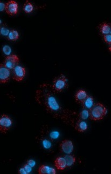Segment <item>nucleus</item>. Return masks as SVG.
Here are the masks:
<instances>
[{"label":"nucleus","mask_w":111,"mask_h":174,"mask_svg":"<svg viewBox=\"0 0 111 174\" xmlns=\"http://www.w3.org/2000/svg\"><path fill=\"white\" fill-rule=\"evenodd\" d=\"M55 93L50 84H44L40 85V89L36 91L35 99L53 117L61 119L66 124L74 127L76 119L75 116L77 114L74 111L63 108L55 97Z\"/></svg>","instance_id":"nucleus-1"},{"label":"nucleus","mask_w":111,"mask_h":174,"mask_svg":"<svg viewBox=\"0 0 111 174\" xmlns=\"http://www.w3.org/2000/svg\"><path fill=\"white\" fill-rule=\"evenodd\" d=\"M107 112L106 107L103 104L97 103L90 110V117L93 121H100L106 116Z\"/></svg>","instance_id":"nucleus-2"},{"label":"nucleus","mask_w":111,"mask_h":174,"mask_svg":"<svg viewBox=\"0 0 111 174\" xmlns=\"http://www.w3.org/2000/svg\"><path fill=\"white\" fill-rule=\"evenodd\" d=\"M69 86L68 79L65 76L61 74L56 77L53 81L52 85H51L52 89L55 93L61 92Z\"/></svg>","instance_id":"nucleus-3"},{"label":"nucleus","mask_w":111,"mask_h":174,"mask_svg":"<svg viewBox=\"0 0 111 174\" xmlns=\"http://www.w3.org/2000/svg\"><path fill=\"white\" fill-rule=\"evenodd\" d=\"M13 121L7 114H2L0 118V130L2 134H5L10 129Z\"/></svg>","instance_id":"nucleus-4"},{"label":"nucleus","mask_w":111,"mask_h":174,"mask_svg":"<svg viewBox=\"0 0 111 174\" xmlns=\"http://www.w3.org/2000/svg\"><path fill=\"white\" fill-rule=\"evenodd\" d=\"M19 61H20V59L18 56L15 54H11L10 56H7L5 58L3 64L7 68L11 70V69H13L16 66L18 65Z\"/></svg>","instance_id":"nucleus-5"},{"label":"nucleus","mask_w":111,"mask_h":174,"mask_svg":"<svg viewBox=\"0 0 111 174\" xmlns=\"http://www.w3.org/2000/svg\"><path fill=\"white\" fill-rule=\"evenodd\" d=\"M11 73L14 80L17 82H21L24 79L26 73V71L24 67L17 65L13 69H12Z\"/></svg>","instance_id":"nucleus-6"},{"label":"nucleus","mask_w":111,"mask_h":174,"mask_svg":"<svg viewBox=\"0 0 111 174\" xmlns=\"http://www.w3.org/2000/svg\"><path fill=\"white\" fill-rule=\"evenodd\" d=\"M11 76L10 69L7 68L3 63L0 65V82L1 84L6 83L9 80Z\"/></svg>","instance_id":"nucleus-7"},{"label":"nucleus","mask_w":111,"mask_h":174,"mask_svg":"<svg viewBox=\"0 0 111 174\" xmlns=\"http://www.w3.org/2000/svg\"><path fill=\"white\" fill-rule=\"evenodd\" d=\"M18 9L19 5L15 1L10 0L5 3V10L9 15H16L18 12Z\"/></svg>","instance_id":"nucleus-8"},{"label":"nucleus","mask_w":111,"mask_h":174,"mask_svg":"<svg viewBox=\"0 0 111 174\" xmlns=\"http://www.w3.org/2000/svg\"><path fill=\"white\" fill-rule=\"evenodd\" d=\"M60 148L63 153L70 155L74 150L73 143L70 140H64L60 144Z\"/></svg>","instance_id":"nucleus-9"},{"label":"nucleus","mask_w":111,"mask_h":174,"mask_svg":"<svg viewBox=\"0 0 111 174\" xmlns=\"http://www.w3.org/2000/svg\"><path fill=\"white\" fill-rule=\"evenodd\" d=\"M74 127L78 132H84L87 130L88 125L87 123L83 120L78 119L75 123Z\"/></svg>","instance_id":"nucleus-10"},{"label":"nucleus","mask_w":111,"mask_h":174,"mask_svg":"<svg viewBox=\"0 0 111 174\" xmlns=\"http://www.w3.org/2000/svg\"><path fill=\"white\" fill-rule=\"evenodd\" d=\"M54 164L56 168L59 170H63L67 167L65 158L62 157H59L56 158L54 162Z\"/></svg>","instance_id":"nucleus-11"},{"label":"nucleus","mask_w":111,"mask_h":174,"mask_svg":"<svg viewBox=\"0 0 111 174\" xmlns=\"http://www.w3.org/2000/svg\"><path fill=\"white\" fill-rule=\"evenodd\" d=\"M82 105L84 109L88 110L90 111L94 105L93 98L92 96L87 95V97L86 98V99L82 102Z\"/></svg>","instance_id":"nucleus-12"},{"label":"nucleus","mask_w":111,"mask_h":174,"mask_svg":"<svg viewBox=\"0 0 111 174\" xmlns=\"http://www.w3.org/2000/svg\"><path fill=\"white\" fill-rule=\"evenodd\" d=\"M87 93L83 90H78L75 95V99L78 103H82L87 97Z\"/></svg>","instance_id":"nucleus-13"},{"label":"nucleus","mask_w":111,"mask_h":174,"mask_svg":"<svg viewBox=\"0 0 111 174\" xmlns=\"http://www.w3.org/2000/svg\"><path fill=\"white\" fill-rule=\"evenodd\" d=\"M100 32L104 35L109 34L111 32V25L106 22H103L99 26Z\"/></svg>","instance_id":"nucleus-14"},{"label":"nucleus","mask_w":111,"mask_h":174,"mask_svg":"<svg viewBox=\"0 0 111 174\" xmlns=\"http://www.w3.org/2000/svg\"><path fill=\"white\" fill-rule=\"evenodd\" d=\"M64 158L66 161V166L67 167H70L72 166L76 161V158H75L74 156L68 155L64 157Z\"/></svg>","instance_id":"nucleus-15"},{"label":"nucleus","mask_w":111,"mask_h":174,"mask_svg":"<svg viewBox=\"0 0 111 174\" xmlns=\"http://www.w3.org/2000/svg\"><path fill=\"white\" fill-rule=\"evenodd\" d=\"M7 37L9 40L16 41L19 38V33L16 30L12 29V30L10 31V32H9Z\"/></svg>","instance_id":"nucleus-16"},{"label":"nucleus","mask_w":111,"mask_h":174,"mask_svg":"<svg viewBox=\"0 0 111 174\" xmlns=\"http://www.w3.org/2000/svg\"><path fill=\"white\" fill-rule=\"evenodd\" d=\"M90 117V111L88 110L84 109L78 114V118L82 120L87 119Z\"/></svg>","instance_id":"nucleus-17"},{"label":"nucleus","mask_w":111,"mask_h":174,"mask_svg":"<svg viewBox=\"0 0 111 174\" xmlns=\"http://www.w3.org/2000/svg\"><path fill=\"white\" fill-rule=\"evenodd\" d=\"M34 9V6L32 5V3L29 1H26V2L24 3L23 5V10L27 13H30Z\"/></svg>","instance_id":"nucleus-18"},{"label":"nucleus","mask_w":111,"mask_h":174,"mask_svg":"<svg viewBox=\"0 0 111 174\" xmlns=\"http://www.w3.org/2000/svg\"><path fill=\"white\" fill-rule=\"evenodd\" d=\"M50 168L47 166L43 165L39 168L38 172L40 174H49Z\"/></svg>","instance_id":"nucleus-19"},{"label":"nucleus","mask_w":111,"mask_h":174,"mask_svg":"<svg viewBox=\"0 0 111 174\" xmlns=\"http://www.w3.org/2000/svg\"><path fill=\"white\" fill-rule=\"evenodd\" d=\"M42 145L43 148L45 149H49L51 148V143L50 140L46 139H43L42 140Z\"/></svg>","instance_id":"nucleus-20"},{"label":"nucleus","mask_w":111,"mask_h":174,"mask_svg":"<svg viewBox=\"0 0 111 174\" xmlns=\"http://www.w3.org/2000/svg\"><path fill=\"white\" fill-rule=\"evenodd\" d=\"M0 32L1 35H2L3 36H5V37H8V34L10 32V31L7 28V27L4 26H1V29H0Z\"/></svg>","instance_id":"nucleus-21"},{"label":"nucleus","mask_w":111,"mask_h":174,"mask_svg":"<svg viewBox=\"0 0 111 174\" xmlns=\"http://www.w3.org/2000/svg\"><path fill=\"white\" fill-rule=\"evenodd\" d=\"M2 50L3 52L4 53L5 55H7L8 56L10 55V53H11V49L8 45L4 46L3 47Z\"/></svg>","instance_id":"nucleus-22"},{"label":"nucleus","mask_w":111,"mask_h":174,"mask_svg":"<svg viewBox=\"0 0 111 174\" xmlns=\"http://www.w3.org/2000/svg\"><path fill=\"white\" fill-rule=\"evenodd\" d=\"M50 136L51 140H56V139H57L58 137L59 136V133L58 131H52V132H51Z\"/></svg>","instance_id":"nucleus-23"},{"label":"nucleus","mask_w":111,"mask_h":174,"mask_svg":"<svg viewBox=\"0 0 111 174\" xmlns=\"http://www.w3.org/2000/svg\"><path fill=\"white\" fill-rule=\"evenodd\" d=\"M104 39L107 44H111V34H110L104 35Z\"/></svg>","instance_id":"nucleus-24"},{"label":"nucleus","mask_w":111,"mask_h":174,"mask_svg":"<svg viewBox=\"0 0 111 174\" xmlns=\"http://www.w3.org/2000/svg\"><path fill=\"white\" fill-rule=\"evenodd\" d=\"M23 168H24V169H25V170H26V172H27V174L30 173V172H32V166H30L29 164H28L27 163L26 164H24V166H23Z\"/></svg>","instance_id":"nucleus-25"},{"label":"nucleus","mask_w":111,"mask_h":174,"mask_svg":"<svg viewBox=\"0 0 111 174\" xmlns=\"http://www.w3.org/2000/svg\"><path fill=\"white\" fill-rule=\"evenodd\" d=\"M27 163L28 164H29L30 166H32V167H34V166H35V165H36L35 162H34V160H28V161H27Z\"/></svg>","instance_id":"nucleus-26"},{"label":"nucleus","mask_w":111,"mask_h":174,"mask_svg":"<svg viewBox=\"0 0 111 174\" xmlns=\"http://www.w3.org/2000/svg\"><path fill=\"white\" fill-rule=\"evenodd\" d=\"M5 3L3 2L2 1H0V10L1 11H2L5 9Z\"/></svg>","instance_id":"nucleus-27"},{"label":"nucleus","mask_w":111,"mask_h":174,"mask_svg":"<svg viewBox=\"0 0 111 174\" xmlns=\"http://www.w3.org/2000/svg\"><path fill=\"white\" fill-rule=\"evenodd\" d=\"M19 174H27V172L25 170V169H24V168L23 167L22 168H21V169L19 170Z\"/></svg>","instance_id":"nucleus-28"},{"label":"nucleus","mask_w":111,"mask_h":174,"mask_svg":"<svg viewBox=\"0 0 111 174\" xmlns=\"http://www.w3.org/2000/svg\"><path fill=\"white\" fill-rule=\"evenodd\" d=\"M56 173V170L55 169H53L52 168H50V171H49V174H55Z\"/></svg>","instance_id":"nucleus-29"},{"label":"nucleus","mask_w":111,"mask_h":174,"mask_svg":"<svg viewBox=\"0 0 111 174\" xmlns=\"http://www.w3.org/2000/svg\"><path fill=\"white\" fill-rule=\"evenodd\" d=\"M109 50H110V51H111V46L109 47Z\"/></svg>","instance_id":"nucleus-30"},{"label":"nucleus","mask_w":111,"mask_h":174,"mask_svg":"<svg viewBox=\"0 0 111 174\" xmlns=\"http://www.w3.org/2000/svg\"><path fill=\"white\" fill-rule=\"evenodd\" d=\"M110 33H111V32H110Z\"/></svg>","instance_id":"nucleus-31"}]
</instances>
